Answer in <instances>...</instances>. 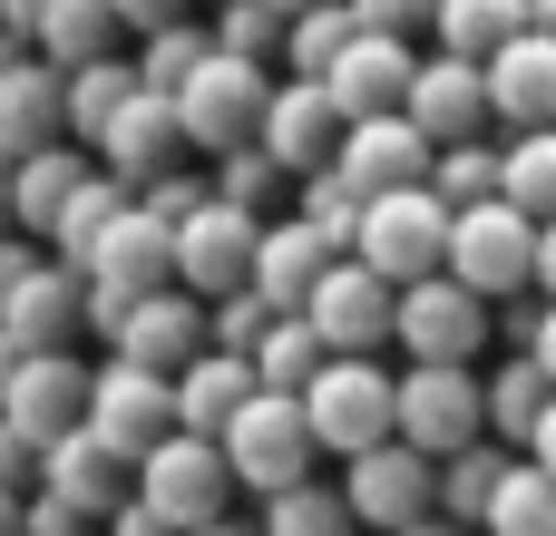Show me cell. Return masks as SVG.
<instances>
[{
	"instance_id": "cell-36",
	"label": "cell",
	"mask_w": 556,
	"mask_h": 536,
	"mask_svg": "<svg viewBox=\"0 0 556 536\" xmlns=\"http://www.w3.org/2000/svg\"><path fill=\"white\" fill-rule=\"evenodd\" d=\"M498 478H508V439L489 449V439H469V449H450L440 459V508L459 518V527H479L489 518V498H498Z\"/></svg>"
},
{
	"instance_id": "cell-40",
	"label": "cell",
	"mask_w": 556,
	"mask_h": 536,
	"mask_svg": "<svg viewBox=\"0 0 556 536\" xmlns=\"http://www.w3.org/2000/svg\"><path fill=\"white\" fill-rule=\"evenodd\" d=\"M352 29H362V10H352V0H313V10H293V29H283V59L323 78V68L342 59V39H352Z\"/></svg>"
},
{
	"instance_id": "cell-55",
	"label": "cell",
	"mask_w": 556,
	"mask_h": 536,
	"mask_svg": "<svg viewBox=\"0 0 556 536\" xmlns=\"http://www.w3.org/2000/svg\"><path fill=\"white\" fill-rule=\"evenodd\" d=\"M39 10H49V0H0V20H10V29H20V39H29V29H39Z\"/></svg>"
},
{
	"instance_id": "cell-58",
	"label": "cell",
	"mask_w": 556,
	"mask_h": 536,
	"mask_svg": "<svg viewBox=\"0 0 556 536\" xmlns=\"http://www.w3.org/2000/svg\"><path fill=\"white\" fill-rule=\"evenodd\" d=\"M0 536H29L20 527V488H0Z\"/></svg>"
},
{
	"instance_id": "cell-54",
	"label": "cell",
	"mask_w": 556,
	"mask_h": 536,
	"mask_svg": "<svg viewBox=\"0 0 556 536\" xmlns=\"http://www.w3.org/2000/svg\"><path fill=\"white\" fill-rule=\"evenodd\" d=\"M391 536H459V518H450V508H430V518H410V527H391Z\"/></svg>"
},
{
	"instance_id": "cell-53",
	"label": "cell",
	"mask_w": 556,
	"mask_h": 536,
	"mask_svg": "<svg viewBox=\"0 0 556 536\" xmlns=\"http://www.w3.org/2000/svg\"><path fill=\"white\" fill-rule=\"evenodd\" d=\"M538 293H556V215L538 225Z\"/></svg>"
},
{
	"instance_id": "cell-23",
	"label": "cell",
	"mask_w": 556,
	"mask_h": 536,
	"mask_svg": "<svg viewBox=\"0 0 556 536\" xmlns=\"http://www.w3.org/2000/svg\"><path fill=\"white\" fill-rule=\"evenodd\" d=\"M68 137V68L39 49V59H0V166Z\"/></svg>"
},
{
	"instance_id": "cell-34",
	"label": "cell",
	"mask_w": 556,
	"mask_h": 536,
	"mask_svg": "<svg viewBox=\"0 0 556 536\" xmlns=\"http://www.w3.org/2000/svg\"><path fill=\"white\" fill-rule=\"evenodd\" d=\"M264 536H362V518H352V498H342V488L293 478V488H274V498H264Z\"/></svg>"
},
{
	"instance_id": "cell-37",
	"label": "cell",
	"mask_w": 556,
	"mask_h": 536,
	"mask_svg": "<svg viewBox=\"0 0 556 536\" xmlns=\"http://www.w3.org/2000/svg\"><path fill=\"white\" fill-rule=\"evenodd\" d=\"M430 29H440V49L489 59L498 39H518V29H528V0H440V10H430Z\"/></svg>"
},
{
	"instance_id": "cell-29",
	"label": "cell",
	"mask_w": 556,
	"mask_h": 536,
	"mask_svg": "<svg viewBox=\"0 0 556 536\" xmlns=\"http://www.w3.org/2000/svg\"><path fill=\"white\" fill-rule=\"evenodd\" d=\"M137 88H147V78H137V59H78V68H68V137H78V146H98V137H108V117H117Z\"/></svg>"
},
{
	"instance_id": "cell-52",
	"label": "cell",
	"mask_w": 556,
	"mask_h": 536,
	"mask_svg": "<svg viewBox=\"0 0 556 536\" xmlns=\"http://www.w3.org/2000/svg\"><path fill=\"white\" fill-rule=\"evenodd\" d=\"M29 264H39V254H29V244H10V234H0V303H10V293H20V273H29Z\"/></svg>"
},
{
	"instance_id": "cell-17",
	"label": "cell",
	"mask_w": 556,
	"mask_h": 536,
	"mask_svg": "<svg viewBox=\"0 0 556 536\" xmlns=\"http://www.w3.org/2000/svg\"><path fill=\"white\" fill-rule=\"evenodd\" d=\"M410 68H420V49H410V29H352L342 39V59L323 68V88L342 98V117H381V107H401L410 98Z\"/></svg>"
},
{
	"instance_id": "cell-7",
	"label": "cell",
	"mask_w": 556,
	"mask_h": 536,
	"mask_svg": "<svg viewBox=\"0 0 556 536\" xmlns=\"http://www.w3.org/2000/svg\"><path fill=\"white\" fill-rule=\"evenodd\" d=\"M391 430H401L410 449L450 459V449L489 439V381H479L469 361H410V371H401V410H391Z\"/></svg>"
},
{
	"instance_id": "cell-31",
	"label": "cell",
	"mask_w": 556,
	"mask_h": 536,
	"mask_svg": "<svg viewBox=\"0 0 556 536\" xmlns=\"http://www.w3.org/2000/svg\"><path fill=\"white\" fill-rule=\"evenodd\" d=\"M323 361H332V342L313 332V312H274L264 342H254V381H264V391H303Z\"/></svg>"
},
{
	"instance_id": "cell-26",
	"label": "cell",
	"mask_w": 556,
	"mask_h": 536,
	"mask_svg": "<svg viewBox=\"0 0 556 536\" xmlns=\"http://www.w3.org/2000/svg\"><path fill=\"white\" fill-rule=\"evenodd\" d=\"M264 381H254V352H225V342H205L186 371H176V430H205V439H225V420L254 400Z\"/></svg>"
},
{
	"instance_id": "cell-27",
	"label": "cell",
	"mask_w": 556,
	"mask_h": 536,
	"mask_svg": "<svg viewBox=\"0 0 556 536\" xmlns=\"http://www.w3.org/2000/svg\"><path fill=\"white\" fill-rule=\"evenodd\" d=\"M323 264H332V244L313 234V215H264V244H254V293H264L274 312H303V293L323 283Z\"/></svg>"
},
{
	"instance_id": "cell-50",
	"label": "cell",
	"mask_w": 556,
	"mask_h": 536,
	"mask_svg": "<svg viewBox=\"0 0 556 536\" xmlns=\"http://www.w3.org/2000/svg\"><path fill=\"white\" fill-rule=\"evenodd\" d=\"M117 20L147 39V29H166V20H186V0H117Z\"/></svg>"
},
{
	"instance_id": "cell-30",
	"label": "cell",
	"mask_w": 556,
	"mask_h": 536,
	"mask_svg": "<svg viewBox=\"0 0 556 536\" xmlns=\"http://www.w3.org/2000/svg\"><path fill=\"white\" fill-rule=\"evenodd\" d=\"M479 536H556V469L508 459V478H498V498H489Z\"/></svg>"
},
{
	"instance_id": "cell-61",
	"label": "cell",
	"mask_w": 556,
	"mask_h": 536,
	"mask_svg": "<svg viewBox=\"0 0 556 536\" xmlns=\"http://www.w3.org/2000/svg\"><path fill=\"white\" fill-rule=\"evenodd\" d=\"M283 10H313V0H283Z\"/></svg>"
},
{
	"instance_id": "cell-2",
	"label": "cell",
	"mask_w": 556,
	"mask_h": 536,
	"mask_svg": "<svg viewBox=\"0 0 556 536\" xmlns=\"http://www.w3.org/2000/svg\"><path fill=\"white\" fill-rule=\"evenodd\" d=\"M78 273H88V322L108 332L137 293L176 283V225H166V215H147V205L127 195V205L108 215V234H98V254H88Z\"/></svg>"
},
{
	"instance_id": "cell-38",
	"label": "cell",
	"mask_w": 556,
	"mask_h": 536,
	"mask_svg": "<svg viewBox=\"0 0 556 536\" xmlns=\"http://www.w3.org/2000/svg\"><path fill=\"white\" fill-rule=\"evenodd\" d=\"M293 195H303V215H313V234H323L332 254H352V244H362V205H371V195H362L342 166H313V176H293Z\"/></svg>"
},
{
	"instance_id": "cell-19",
	"label": "cell",
	"mask_w": 556,
	"mask_h": 536,
	"mask_svg": "<svg viewBox=\"0 0 556 536\" xmlns=\"http://www.w3.org/2000/svg\"><path fill=\"white\" fill-rule=\"evenodd\" d=\"M176 156H195V146H186V117H176V88H137V98L108 117V137H98V166L127 176V186L166 176Z\"/></svg>"
},
{
	"instance_id": "cell-49",
	"label": "cell",
	"mask_w": 556,
	"mask_h": 536,
	"mask_svg": "<svg viewBox=\"0 0 556 536\" xmlns=\"http://www.w3.org/2000/svg\"><path fill=\"white\" fill-rule=\"evenodd\" d=\"M108 536H186V527H176V518H156L147 498H127V508L108 518Z\"/></svg>"
},
{
	"instance_id": "cell-21",
	"label": "cell",
	"mask_w": 556,
	"mask_h": 536,
	"mask_svg": "<svg viewBox=\"0 0 556 536\" xmlns=\"http://www.w3.org/2000/svg\"><path fill=\"white\" fill-rule=\"evenodd\" d=\"M78 322H88V273L59 264V254H39V264L20 273V293L0 303V332H10L20 352H59V342H78Z\"/></svg>"
},
{
	"instance_id": "cell-32",
	"label": "cell",
	"mask_w": 556,
	"mask_h": 536,
	"mask_svg": "<svg viewBox=\"0 0 556 536\" xmlns=\"http://www.w3.org/2000/svg\"><path fill=\"white\" fill-rule=\"evenodd\" d=\"M117 29H127V20H117V0H49L29 39H39L59 68H78V59H108V39H117Z\"/></svg>"
},
{
	"instance_id": "cell-9",
	"label": "cell",
	"mask_w": 556,
	"mask_h": 536,
	"mask_svg": "<svg viewBox=\"0 0 556 536\" xmlns=\"http://www.w3.org/2000/svg\"><path fill=\"white\" fill-rule=\"evenodd\" d=\"M137 498H147L156 518H176V527L225 518V498H235V459H225V439H205V430H166V439L137 459Z\"/></svg>"
},
{
	"instance_id": "cell-24",
	"label": "cell",
	"mask_w": 556,
	"mask_h": 536,
	"mask_svg": "<svg viewBox=\"0 0 556 536\" xmlns=\"http://www.w3.org/2000/svg\"><path fill=\"white\" fill-rule=\"evenodd\" d=\"M489 107H498V127H547L556 117V29H518V39H498L489 59Z\"/></svg>"
},
{
	"instance_id": "cell-39",
	"label": "cell",
	"mask_w": 556,
	"mask_h": 536,
	"mask_svg": "<svg viewBox=\"0 0 556 536\" xmlns=\"http://www.w3.org/2000/svg\"><path fill=\"white\" fill-rule=\"evenodd\" d=\"M293 186V166L264 146V137H244V146H225L215 156V195H235V205H254V215H274V195Z\"/></svg>"
},
{
	"instance_id": "cell-22",
	"label": "cell",
	"mask_w": 556,
	"mask_h": 536,
	"mask_svg": "<svg viewBox=\"0 0 556 536\" xmlns=\"http://www.w3.org/2000/svg\"><path fill=\"white\" fill-rule=\"evenodd\" d=\"M39 488H59V498H78V508L117 518V508L137 498V459H127V449H108V439L78 420V430H59V439L39 449Z\"/></svg>"
},
{
	"instance_id": "cell-43",
	"label": "cell",
	"mask_w": 556,
	"mask_h": 536,
	"mask_svg": "<svg viewBox=\"0 0 556 536\" xmlns=\"http://www.w3.org/2000/svg\"><path fill=\"white\" fill-rule=\"evenodd\" d=\"M215 49V29H195V20H166V29H147V49H137V78L147 88H176L195 59Z\"/></svg>"
},
{
	"instance_id": "cell-44",
	"label": "cell",
	"mask_w": 556,
	"mask_h": 536,
	"mask_svg": "<svg viewBox=\"0 0 556 536\" xmlns=\"http://www.w3.org/2000/svg\"><path fill=\"white\" fill-rule=\"evenodd\" d=\"M264 322H274V303H264L254 283L205 303V342H225V352H254V342H264Z\"/></svg>"
},
{
	"instance_id": "cell-10",
	"label": "cell",
	"mask_w": 556,
	"mask_h": 536,
	"mask_svg": "<svg viewBox=\"0 0 556 536\" xmlns=\"http://www.w3.org/2000/svg\"><path fill=\"white\" fill-rule=\"evenodd\" d=\"M342 498H352V518L362 527H410V518H430L440 508V459L430 449H410L401 430L391 439H371V449H352L342 459Z\"/></svg>"
},
{
	"instance_id": "cell-28",
	"label": "cell",
	"mask_w": 556,
	"mask_h": 536,
	"mask_svg": "<svg viewBox=\"0 0 556 536\" xmlns=\"http://www.w3.org/2000/svg\"><path fill=\"white\" fill-rule=\"evenodd\" d=\"M547 400H556L547 361H538V352H518L508 371H489V439L528 449V439H538V420H547Z\"/></svg>"
},
{
	"instance_id": "cell-48",
	"label": "cell",
	"mask_w": 556,
	"mask_h": 536,
	"mask_svg": "<svg viewBox=\"0 0 556 536\" xmlns=\"http://www.w3.org/2000/svg\"><path fill=\"white\" fill-rule=\"evenodd\" d=\"M352 10H362L371 29H430V10H440V0H352Z\"/></svg>"
},
{
	"instance_id": "cell-14",
	"label": "cell",
	"mask_w": 556,
	"mask_h": 536,
	"mask_svg": "<svg viewBox=\"0 0 556 536\" xmlns=\"http://www.w3.org/2000/svg\"><path fill=\"white\" fill-rule=\"evenodd\" d=\"M0 420L10 430H29L39 449L59 439V430H78L88 420V361L59 342V352H20V371L0 381Z\"/></svg>"
},
{
	"instance_id": "cell-33",
	"label": "cell",
	"mask_w": 556,
	"mask_h": 536,
	"mask_svg": "<svg viewBox=\"0 0 556 536\" xmlns=\"http://www.w3.org/2000/svg\"><path fill=\"white\" fill-rule=\"evenodd\" d=\"M498 195H518L538 225L556 215V117L547 127H508V146H498Z\"/></svg>"
},
{
	"instance_id": "cell-35",
	"label": "cell",
	"mask_w": 556,
	"mask_h": 536,
	"mask_svg": "<svg viewBox=\"0 0 556 536\" xmlns=\"http://www.w3.org/2000/svg\"><path fill=\"white\" fill-rule=\"evenodd\" d=\"M127 195H137V186H127V176H108V166H98V176H88V186H78V195H68V215H59V225H49V254H59V264H88V254H98V234H108V215H117V205H127Z\"/></svg>"
},
{
	"instance_id": "cell-59",
	"label": "cell",
	"mask_w": 556,
	"mask_h": 536,
	"mask_svg": "<svg viewBox=\"0 0 556 536\" xmlns=\"http://www.w3.org/2000/svg\"><path fill=\"white\" fill-rule=\"evenodd\" d=\"M528 20H538V29H556V0H528Z\"/></svg>"
},
{
	"instance_id": "cell-5",
	"label": "cell",
	"mask_w": 556,
	"mask_h": 536,
	"mask_svg": "<svg viewBox=\"0 0 556 536\" xmlns=\"http://www.w3.org/2000/svg\"><path fill=\"white\" fill-rule=\"evenodd\" d=\"M450 273L469 283V293H528L538 283V215L518 205V195H479V205H459L450 215Z\"/></svg>"
},
{
	"instance_id": "cell-11",
	"label": "cell",
	"mask_w": 556,
	"mask_h": 536,
	"mask_svg": "<svg viewBox=\"0 0 556 536\" xmlns=\"http://www.w3.org/2000/svg\"><path fill=\"white\" fill-rule=\"evenodd\" d=\"M254 244H264V215L235 205V195H205L195 215H176V283L186 293H244L254 283Z\"/></svg>"
},
{
	"instance_id": "cell-57",
	"label": "cell",
	"mask_w": 556,
	"mask_h": 536,
	"mask_svg": "<svg viewBox=\"0 0 556 536\" xmlns=\"http://www.w3.org/2000/svg\"><path fill=\"white\" fill-rule=\"evenodd\" d=\"M186 536H264V518H254V527H235V518H205V527H186Z\"/></svg>"
},
{
	"instance_id": "cell-56",
	"label": "cell",
	"mask_w": 556,
	"mask_h": 536,
	"mask_svg": "<svg viewBox=\"0 0 556 536\" xmlns=\"http://www.w3.org/2000/svg\"><path fill=\"white\" fill-rule=\"evenodd\" d=\"M528 449H538V469H556V400H547V420H538V439H528Z\"/></svg>"
},
{
	"instance_id": "cell-18",
	"label": "cell",
	"mask_w": 556,
	"mask_h": 536,
	"mask_svg": "<svg viewBox=\"0 0 556 536\" xmlns=\"http://www.w3.org/2000/svg\"><path fill=\"white\" fill-rule=\"evenodd\" d=\"M410 117H420V137H489L498 127V107H489V68L479 59H459V49H440V59H420L410 68V98H401Z\"/></svg>"
},
{
	"instance_id": "cell-25",
	"label": "cell",
	"mask_w": 556,
	"mask_h": 536,
	"mask_svg": "<svg viewBox=\"0 0 556 536\" xmlns=\"http://www.w3.org/2000/svg\"><path fill=\"white\" fill-rule=\"evenodd\" d=\"M88 176H98V166L78 156V137H49V146L10 156V225H20L29 244H49V225L68 215V195H78Z\"/></svg>"
},
{
	"instance_id": "cell-42",
	"label": "cell",
	"mask_w": 556,
	"mask_h": 536,
	"mask_svg": "<svg viewBox=\"0 0 556 536\" xmlns=\"http://www.w3.org/2000/svg\"><path fill=\"white\" fill-rule=\"evenodd\" d=\"M283 29H293L283 0H215V39L244 59H283Z\"/></svg>"
},
{
	"instance_id": "cell-13",
	"label": "cell",
	"mask_w": 556,
	"mask_h": 536,
	"mask_svg": "<svg viewBox=\"0 0 556 536\" xmlns=\"http://www.w3.org/2000/svg\"><path fill=\"white\" fill-rule=\"evenodd\" d=\"M303 312H313V332H323L332 352H381V342H391V312H401V283H391L371 254H332L323 283L303 293Z\"/></svg>"
},
{
	"instance_id": "cell-41",
	"label": "cell",
	"mask_w": 556,
	"mask_h": 536,
	"mask_svg": "<svg viewBox=\"0 0 556 536\" xmlns=\"http://www.w3.org/2000/svg\"><path fill=\"white\" fill-rule=\"evenodd\" d=\"M430 186H440L450 205H479V195H498V146H489V137H450V146L430 156Z\"/></svg>"
},
{
	"instance_id": "cell-1",
	"label": "cell",
	"mask_w": 556,
	"mask_h": 536,
	"mask_svg": "<svg viewBox=\"0 0 556 536\" xmlns=\"http://www.w3.org/2000/svg\"><path fill=\"white\" fill-rule=\"evenodd\" d=\"M264 98H274V68L215 39V49H205V59L176 78V117H186V146H195V156H225V146L264 137Z\"/></svg>"
},
{
	"instance_id": "cell-45",
	"label": "cell",
	"mask_w": 556,
	"mask_h": 536,
	"mask_svg": "<svg viewBox=\"0 0 556 536\" xmlns=\"http://www.w3.org/2000/svg\"><path fill=\"white\" fill-rule=\"evenodd\" d=\"M20 527H29V536H88V527H98V508L59 498V488H29V498H20Z\"/></svg>"
},
{
	"instance_id": "cell-20",
	"label": "cell",
	"mask_w": 556,
	"mask_h": 536,
	"mask_svg": "<svg viewBox=\"0 0 556 536\" xmlns=\"http://www.w3.org/2000/svg\"><path fill=\"white\" fill-rule=\"evenodd\" d=\"M430 156H440V137H420L410 107H381V117H352V127H342V156H332V166H342L362 195H381V186H420Z\"/></svg>"
},
{
	"instance_id": "cell-3",
	"label": "cell",
	"mask_w": 556,
	"mask_h": 536,
	"mask_svg": "<svg viewBox=\"0 0 556 536\" xmlns=\"http://www.w3.org/2000/svg\"><path fill=\"white\" fill-rule=\"evenodd\" d=\"M303 410H313V439L332 459L391 439V410H401V371H381V352H332L313 381H303Z\"/></svg>"
},
{
	"instance_id": "cell-8",
	"label": "cell",
	"mask_w": 556,
	"mask_h": 536,
	"mask_svg": "<svg viewBox=\"0 0 556 536\" xmlns=\"http://www.w3.org/2000/svg\"><path fill=\"white\" fill-rule=\"evenodd\" d=\"M391 342L410 361H479L489 352V293H469L450 264L440 273H410L401 283V312H391Z\"/></svg>"
},
{
	"instance_id": "cell-15",
	"label": "cell",
	"mask_w": 556,
	"mask_h": 536,
	"mask_svg": "<svg viewBox=\"0 0 556 536\" xmlns=\"http://www.w3.org/2000/svg\"><path fill=\"white\" fill-rule=\"evenodd\" d=\"M342 98L313 78V68H293V78H274V98H264V146L293 166V176H313V166H332L342 156Z\"/></svg>"
},
{
	"instance_id": "cell-4",
	"label": "cell",
	"mask_w": 556,
	"mask_h": 536,
	"mask_svg": "<svg viewBox=\"0 0 556 536\" xmlns=\"http://www.w3.org/2000/svg\"><path fill=\"white\" fill-rule=\"evenodd\" d=\"M225 459H235V488H254V498H274V488H293V478H313L323 439H313L303 391H254V400L225 420Z\"/></svg>"
},
{
	"instance_id": "cell-16",
	"label": "cell",
	"mask_w": 556,
	"mask_h": 536,
	"mask_svg": "<svg viewBox=\"0 0 556 536\" xmlns=\"http://www.w3.org/2000/svg\"><path fill=\"white\" fill-rule=\"evenodd\" d=\"M108 352H127V361H147V371H186V361L205 352V293H186V283L137 293V303L108 322Z\"/></svg>"
},
{
	"instance_id": "cell-47",
	"label": "cell",
	"mask_w": 556,
	"mask_h": 536,
	"mask_svg": "<svg viewBox=\"0 0 556 536\" xmlns=\"http://www.w3.org/2000/svg\"><path fill=\"white\" fill-rule=\"evenodd\" d=\"M0 488H20V498L39 488V439H29V430H10V420H0Z\"/></svg>"
},
{
	"instance_id": "cell-60",
	"label": "cell",
	"mask_w": 556,
	"mask_h": 536,
	"mask_svg": "<svg viewBox=\"0 0 556 536\" xmlns=\"http://www.w3.org/2000/svg\"><path fill=\"white\" fill-rule=\"evenodd\" d=\"M0 234H10V166H0Z\"/></svg>"
},
{
	"instance_id": "cell-6",
	"label": "cell",
	"mask_w": 556,
	"mask_h": 536,
	"mask_svg": "<svg viewBox=\"0 0 556 536\" xmlns=\"http://www.w3.org/2000/svg\"><path fill=\"white\" fill-rule=\"evenodd\" d=\"M450 215H459V205H450L430 176H420V186H381V195L362 205V244H352V254H371L391 283L440 273V264H450Z\"/></svg>"
},
{
	"instance_id": "cell-12",
	"label": "cell",
	"mask_w": 556,
	"mask_h": 536,
	"mask_svg": "<svg viewBox=\"0 0 556 536\" xmlns=\"http://www.w3.org/2000/svg\"><path fill=\"white\" fill-rule=\"evenodd\" d=\"M88 430H98L108 449L147 459V449L176 430V371H147V361L108 352V361L88 371Z\"/></svg>"
},
{
	"instance_id": "cell-51",
	"label": "cell",
	"mask_w": 556,
	"mask_h": 536,
	"mask_svg": "<svg viewBox=\"0 0 556 536\" xmlns=\"http://www.w3.org/2000/svg\"><path fill=\"white\" fill-rule=\"evenodd\" d=\"M518 352H538V361H547V381H556V293L538 303V322H528V342H518Z\"/></svg>"
},
{
	"instance_id": "cell-46",
	"label": "cell",
	"mask_w": 556,
	"mask_h": 536,
	"mask_svg": "<svg viewBox=\"0 0 556 536\" xmlns=\"http://www.w3.org/2000/svg\"><path fill=\"white\" fill-rule=\"evenodd\" d=\"M205 195H215V176H186V166H166V176H147V186H137V205H147V215H166V225H176V215H195Z\"/></svg>"
}]
</instances>
